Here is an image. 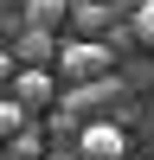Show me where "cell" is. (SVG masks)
<instances>
[{"label": "cell", "mask_w": 154, "mask_h": 160, "mask_svg": "<svg viewBox=\"0 0 154 160\" xmlns=\"http://www.w3.org/2000/svg\"><path fill=\"white\" fill-rule=\"evenodd\" d=\"M19 128H26V109H19V102H13V96H0V135H19Z\"/></svg>", "instance_id": "8"}, {"label": "cell", "mask_w": 154, "mask_h": 160, "mask_svg": "<svg viewBox=\"0 0 154 160\" xmlns=\"http://www.w3.org/2000/svg\"><path fill=\"white\" fill-rule=\"evenodd\" d=\"M7 77H19V64H13V51H0V83Z\"/></svg>", "instance_id": "11"}, {"label": "cell", "mask_w": 154, "mask_h": 160, "mask_svg": "<svg viewBox=\"0 0 154 160\" xmlns=\"http://www.w3.org/2000/svg\"><path fill=\"white\" fill-rule=\"evenodd\" d=\"M51 96H58V83H51V71H19V77H13V102H19L26 115L51 109Z\"/></svg>", "instance_id": "5"}, {"label": "cell", "mask_w": 154, "mask_h": 160, "mask_svg": "<svg viewBox=\"0 0 154 160\" xmlns=\"http://www.w3.org/2000/svg\"><path fill=\"white\" fill-rule=\"evenodd\" d=\"M13 160H38V135H32V128L13 135Z\"/></svg>", "instance_id": "10"}, {"label": "cell", "mask_w": 154, "mask_h": 160, "mask_svg": "<svg viewBox=\"0 0 154 160\" xmlns=\"http://www.w3.org/2000/svg\"><path fill=\"white\" fill-rule=\"evenodd\" d=\"M64 13H71V0H26V26H45V32H58Z\"/></svg>", "instance_id": "6"}, {"label": "cell", "mask_w": 154, "mask_h": 160, "mask_svg": "<svg viewBox=\"0 0 154 160\" xmlns=\"http://www.w3.org/2000/svg\"><path fill=\"white\" fill-rule=\"evenodd\" d=\"M109 19H116V7H103V0H84V7H77V26H84V32H103Z\"/></svg>", "instance_id": "7"}, {"label": "cell", "mask_w": 154, "mask_h": 160, "mask_svg": "<svg viewBox=\"0 0 154 160\" xmlns=\"http://www.w3.org/2000/svg\"><path fill=\"white\" fill-rule=\"evenodd\" d=\"M77 160H128V128L96 115V122L77 128Z\"/></svg>", "instance_id": "3"}, {"label": "cell", "mask_w": 154, "mask_h": 160, "mask_svg": "<svg viewBox=\"0 0 154 160\" xmlns=\"http://www.w3.org/2000/svg\"><path fill=\"white\" fill-rule=\"evenodd\" d=\"M51 58H58V38H51L45 26H26L19 45H13V64H19V71H45Z\"/></svg>", "instance_id": "4"}, {"label": "cell", "mask_w": 154, "mask_h": 160, "mask_svg": "<svg viewBox=\"0 0 154 160\" xmlns=\"http://www.w3.org/2000/svg\"><path fill=\"white\" fill-rule=\"evenodd\" d=\"M116 71V51L103 38H64L58 45V77L64 83H96V77Z\"/></svg>", "instance_id": "1"}, {"label": "cell", "mask_w": 154, "mask_h": 160, "mask_svg": "<svg viewBox=\"0 0 154 160\" xmlns=\"http://www.w3.org/2000/svg\"><path fill=\"white\" fill-rule=\"evenodd\" d=\"M128 26H135V38H141V45H154V0H141Z\"/></svg>", "instance_id": "9"}, {"label": "cell", "mask_w": 154, "mask_h": 160, "mask_svg": "<svg viewBox=\"0 0 154 160\" xmlns=\"http://www.w3.org/2000/svg\"><path fill=\"white\" fill-rule=\"evenodd\" d=\"M148 122H154V115H148Z\"/></svg>", "instance_id": "12"}, {"label": "cell", "mask_w": 154, "mask_h": 160, "mask_svg": "<svg viewBox=\"0 0 154 160\" xmlns=\"http://www.w3.org/2000/svg\"><path fill=\"white\" fill-rule=\"evenodd\" d=\"M122 77H96V83H71V90H64V96H58V109L64 115H71V122H77V115H96V109H122Z\"/></svg>", "instance_id": "2"}]
</instances>
